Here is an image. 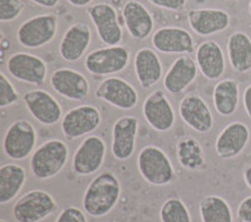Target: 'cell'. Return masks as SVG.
Instances as JSON below:
<instances>
[{
    "instance_id": "5bb4252c",
    "label": "cell",
    "mask_w": 251,
    "mask_h": 222,
    "mask_svg": "<svg viewBox=\"0 0 251 222\" xmlns=\"http://www.w3.org/2000/svg\"><path fill=\"white\" fill-rule=\"evenodd\" d=\"M138 125V118L132 116H125L114 122L112 129V154L116 160L126 161L131 158L136 148Z\"/></svg>"
},
{
    "instance_id": "8d00e7d4",
    "label": "cell",
    "mask_w": 251,
    "mask_h": 222,
    "mask_svg": "<svg viewBox=\"0 0 251 222\" xmlns=\"http://www.w3.org/2000/svg\"><path fill=\"white\" fill-rule=\"evenodd\" d=\"M243 102H244V107H245L246 114H248V117L251 120V84L246 87L245 92H244Z\"/></svg>"
},
{
    "instance_id": "d6986e66",
    "label": "cell",
    "mask_w": 251,
    "mask_h": 222,
    "mask_svg": "<svg viewBox=\"0 0 251 222\" xmlns=\"http://www.w3.org/2000/svg\"><path fill=\"white\" fill-rule=\"evenodd\" d=\"M51 88L58 94L71 100H84L89 94V83L80 72L60 68L50 77Z\"/></svg>"
},
{
    "instance_id": "3957f363",
    "label": "cell",
    "mask_w": 251,
    "mask_h": 222,
    "mask_svg": "<svg viewBox=\"0 0 251 222\" xmlns=\"http://www.w3.org/2000/svg\"><path fill=\"white\" fill-rule=\"evenodd\" d=\"M137 166L142 178L152 186H167L175 178L171 160L156 146H146L141 149Z\"/></svg>"
},
{
    "instance_id": "5b68a950",
    "label": "cell",
    "mask_w": 251,
    "mask_h": 222,
    "mask_svg": "<svg viewBox=\"0 0 251 222\" xmlns=\"http://www.w3.org/2000/svg\"><path fill=\"white\" fill-rule=\"evenodd\" d=\"M57 208L54 198L43 190H33L18 199L13 206V216L18 222H40Z\"/></svg>"
},
{
    "instance_id": "484cf974",
    "label": "cell",
    "mask_w": 251,
    "mask_h": 222,
    "mask_svg": "<svg viewBox=\"0 0 251 222\" xmlns=\"http://www.w3.org/2000/svg\"><path fill=\"white\" fill-rule=\"evenodd\" d=\"M227 54L237 73L251 71V38L244 31H235L227 39Z\"/></svg>"
},
{
    "instance_id": "d4e9b609",
    "label": "cell",
    "mask_w": 251,
    "mask_h": 222,
    "mask_svg": "<svg viewBox=\"0 0 251 222\" xmlns=\"http://www.w3.org/2000/svg\"><path fill=\"white\" fill-rule=\"evenodd\" d=\"M134 71L142 88H151L162 77V64L151 48H141L134 55Z\"/></svg>"
},
{
    "instance_id": "603a6c76",
    "label": "cell",
    "mask_w": 251,
    "mask_h": 222,
    "mask_svg": "<svg viewBox=\"0 0 251 222\" xmlns=\"http://www.w3.org/2000/svg\"><path fill=\"white\" fill-rule=\"evenodd\" d=\"M92 42L91 28L86 23H75L64 33L59 44V54L66 62H77L84 55Z\"/></svg>"
},
{
    "instance_id": "f1b7e54d",
    "label": "cell",
    "mask_w": 251,
    "mask_h": 222,
    "mask_svg": "<svg viewBox=\"0 0 251 222\" xmlns=\"http://www.w3.org/2000/svg\"><path fill=\"white\" fill-rule=\"evenodd\" d=\"M177 160L186 170L197 171L205 166L202 146L194 137H183L176 145Z\"/></svg>"
},
{
    "instance_id": "44dd1931",
    "label": "cell",
    "mask_w": 251,
    "mask_h": 222,
    "mask_svg": "<svg viewBox=\"0 0 251 222\" xmlns=\"http://www.w3.org/2000/svg\"><path fill=\"white\" fill-rule=\"evenodd\" d=\"M122 17L126 28L133 39L145 40L153 31V17L149 9L137 0H128L123 5Z\"/></svg>"
},
{
    "instance_id": "4fadbf2b",
    "label": "cell",
    "mask_w": 251,
    "mask_h": 222,
    "mask_svg": "<svg viewBox=\"0 0 251 222\" xmlns=\"http://www.w3.org/2000/svg\"><path fill=\"white\" fill-rule=\"evenodd\" d=\"M10 75L20 82L42 84L47 78V64L42 58L29 53H15L6 62Z\"/></svg>"
},
{
    "instance_id": "8992f818",
    "label": "cell",
    "mask_w": 251,
    "mask_h": 222,
    "mask_svg": "<svg viewBox=\"0 0 251 222\" xmlns=\"http://www.w3.org/2000/svg\"><path fill=\"white\" fill-rule=\"evenodd\" d=\"M129 51L122 46L106 47L91 51L84 60L87 71L97 77L120 73L128 66Z\"/></svg>"
},
{
    "instance_id": "7a4b0ae2",
    "label": "cell",
    "mask_w": 251,
    "mask_h": 222,
    "mask_svg": "<svg viewBox=\"0 0 251 222\" xmlns=\"http://www.w3.org/2000/svg\"><path fill=\"white\" fill-rule=\"evenodd\" d=\"M68 146L60 140H50L38 147L30 158L31 172L37 178L49 179L57 176L68 162Z\"/></svg>"
},
{
    "instance_id": "60d3db41",
    "label": "cell",
    "mask_w": 251,
    "mask_h": 222,
    "mask_svg": "<svg viewBox=\"0 0 251 222\" xmlns=\"http://www.w3.org/2000/svg\"><path fill=\"white\" fill-rule=\"evenodd\" d=\"M249 13H250V15H251V1L249 3Z\"/></svg>"
},
{
    "instance_id": "8fae6325",
    "label": "cell",
    "mask_w": 251,
    "mask_h": 222,
    "mask_svg": "<svg viewBox=\"0 0 251 222\" xmlns=\"http://www.w3.org/2000/svg\"><path fill=\"white\" fill-rule=\"evenodd\" d=\"M96 97L123 111L134 108L138 103V93L132 84L118 77H109L100 82L96 89Z\"/></svg>"
},
{
    "instance_id": "f546056e",
    "label": "cell",
    "mask_w": 251,
    "mask_h": 222,
    "mask_svg": "<svg viewBox=\"0 0 251 222\" xmlns=\"http://www.w3.org/2000/svg\"><path fill=\"white\" fill-rule=\"evenodd\" d=\"M200 216L202 222H234L227 201L216 195L203 197L200 202Z\"/></svg>"
},
{
    "instance_id": "4dcf8cb0",
    "label": "cell",
    "mask_w": 251,
    "mask_h": 222,
    "mask_svg": "<svg viewBox=\"0 0 251 222\" xmlns=\"http://www.w3.org/2000/svg\"><path fill=\"white\" fill-rule=\"evenodd\" d=\"M161 222H191L187 206L180 198H169L160 210Z\"/></svg>"
},
{
    "instance_id": "2e32d148",
    "label": "cell",
    "mask_w": 251,
    "mask_h": 222,
    "mask_svg": "<svg viewBox=\"0 0 251 222\" xmlns=\"http://www.w3.org/2000/svg\"><path fill=\"white\" fill-rule=\"evenodd\" d=\"M152 46L163 54H188L195 49L192 35L177 26H165L152 35Z\"/></svg>"
},
{
    "instance_id": "d6a6232c",
    "label": "cell",
    "mask_w": 251,
    "mask_h": 222,
    "mask_svg": "<svg viewBox=\"0 0 251 222\" xmlns=\"http://www.w3.org/2000/svg\"><path fill=\"white\" fill-rule=\"evenodd\" d=\"M19 99V94L12 84V82L6 78L4 73H0V108H6L9 105L14 104Z\"/></svg>"
},
{
    "instance_id": "7402d4cb",
    "label": "cell",
    "mask_w": 251,
    "mask_h": 222,
    "mask_svg": "<svg viewBox=\"0 0 251 222\" xmlns=\"http://www.w3.org/2000/svg\"><path fill=\"white\" fill-rule=\"evenodd\" d=\"M197 63L187 55L177 58L170 67L165 78L163 87L171 94H180L191 86L197 77Z\"/></svg>"
},
{
    "instance_id": "f35d334b",
    "label": "cell",
    "mask_w": 251,
    "mask_h": 222,
    "mask_svg": "<svg viewBox=\"0 0 251 222\" xmlns=\"http://www.w3.org/2000/svg\"><path fill=\"white\" fill-rule=\"evenodd\" d=\"M69 4L75 8H83V6H87L93 1V0H68Z\"/></svg>"
},
{
    "instance_id": "e575fe53",
    "label": "cell",
    "mask_w": 251,
    "mask_h": 222,
    "mask_svg": "<svg viewBox=\"0 0 251 222\" xmlns=\"http://www.w3.org/2000/svg\"><path fill=\"white\" fill-rule=\"evenodd\" d=\"M154 6L171 12H181L187 4V0H149Z\"/></svg>"
},
{
    "instance_id": "7bdbcfd3",
    "label": "cell",
    "mask_w": 251,
    "mask_h": 222,
    "mask_svg": "<svg viewBox=\"0 0 251 222\" xmlns=\"http://www.w3.org/2000/svg\"><path fill=\"white\" fill-rule=\"evenodd\" d=\"M0 222H6V221H4V220H0Z\"/></svg>"
},
{
    "instance_id": "52a82bcc",
    "label": "cell",
    "mask_w": 251,
    "mask_h": 222,
    "mask_svg": "<svg viewBox=\"0 0 251 222\" xmlns=\"http://www.w3.org/2000/svg\"><path fill=\"white\" fill-rule=\"evenodd\" d=\"M37 143V131L26 120H18L10 124L4 137V152L9 158L22 161L34 152Z\"/></svg>"
},
{
    "instance_id": "ffe728a7",
    "label": "cell",
    "mask_w": 251,
    "mask_h": 222,
    "mask_svg": "<svg viewBox=\"0 0 251 222\" xmlns=\"http://www.w3.org/2000/svg\"><path fill=\"white\" fill-rule=\"evenodd\" d=\"M249 140H250V131L245 123H230L217 137L215 145L217 156L224 160L235 158L245 149Z\"/></svg>"
},
{
    "instance_id": "83f0119b",
    "label": "cell",
    "mask_w": 251,
    "mask_h": 222,
    "mask_svg": "<svg viewBox=\"0 0 251 222\" xmlns=\"http://www.w3.org/2000/svg\"><path fill=\"white\" fill-rule=\"evenodd\" d=\"M239 84L235 79L220 80L214 88L215 109L224 117H228L236 112L239 105Z\"/></svg>"
},
{
    "instance_id": "ac0fdd59",
    "label": "cell",
    "mask_w": 251,
    "mask_h": 222,
    "mask_svg": "<svg viewBox=\"0 0 251 222\" xmlns=\"http://www.w3.org/2000/svg\"><path fill=\"white\" fill-rule=\"evenodd\" d=\"M180 117L186 124L199 133H207L214 127V117L207 103L197 94H188L181 100Z\"/></svg>"
},
{
    "instance_id": "1f68e13d",
    "label": "cell",
    "mask_w": 251,
    "mask_h": 222,
    "mask_svg": "<svg viewBox=\"0 0 251 222\" xmlns=\"http://www.w3.org/2000/svg\"><path fill=\"white\" fill-rule=\"evenodd\" d=\"M24 10L22 0H0V22L9 23L20 17Z\"/></svg>"
},
{
    "instance_id": "277c9868",
    "label": "cell",
    "mask_w": 251,
    "mask_h": 222,
    "mask_svg": "<svg viewBox=\"0 0 251 222\" xmlns=\"http://www.w3.org/2000/svg\"><path fill=\"white\" fill-rule=\"evenodd\" d=\"M58 18L53 14H42L25 20L18 28L17 39L20 46L37 49L50 43L57 35Z\"/></svg>"
},
{
    "instance_id": "74e56055",
    "label": "cell",
    "mask_w": 251,
    "mask_h": 222,
    "mask_svg": "<svg viewBox=\"0 0 251 222\" xmlns=\"http://www.w3.org/2000/svg\"><path fill=\"white\" fill-rule=\"evenodd\" d=\"M31 3L37 4L39 6H43V8H54L58 5L59 0H30Z\"/></svg>"
},
{
    "instance_id": "ba28073f",
    "label": "cell",
    "mask_w": 251,
    "mask_h": 222,
    "mask_svg": "<svg viewBox=\"0 0 251 222\" xmlns=\"http://www.w3.org/2000/svg\"><path fill=\"white\" fill-rule=\"evenodd\" d=\"M102 116L97 107L84 104L67 112L60 127L67 140H77L79 137L94 132L100 125Z\"/></svg>"
},
{
    "instance_id": "e0dca14e",
    "label": "cell",
    "mask_w": 251,
    "mask_h": 222,
    "mask_svg": "<svg viewBox=\"0 0 251 222\" xmlns=\"http://www.w3.org/2000/svg\"><path fill=\"white\" fill-rule=\"evenodd\" d=\"M192 31L201 37H208L226 30L231 23V17L223 9H192L187 14Z\"/></svg>"
},
{
    "instance_id": "836d02e7",
    "label": "cell",
    "mask_w": 251,
    "mask_h": 222,
    "mask_svg": "<svg viewBox=\"0 0 251 222\" xmlns=\"http://www.w3.org/2000/svg\"><path fill=\"white\" fill-rule=\"evenodd\" d=\"M55 222H87V217L78 207H67L60 212Z\"/></svg>"
},
{
    "instance_id": "30bf717a",
    "label": "cell",
    "mask_w": 251,
    "mask_h": 222,
    "mask_svg": "<svg viewBox=\"0 0 251 222\" xmlns=\"http://www.w3.org/2000/svg\"><path fill=\"white\" fill-rule=\"evenodd\" d=\"M106 157V143L98 136L83 141L73 156V171L79 176H91L100 170Z\"/></svg>"
},
{
    "instance_id": "b9f144b4",
    "label": "cell",
    "mask_w": 251,
    "mask_h": 222,
    "mask_svg": "<svg viewBox=\"0 0 251 222\" xmlns=\"http://www.w3.org/2000/svg\"><path fill=\"white\" fill-rule=\"evenodd\" d=\"M227 1H239V0H227Z\"/></svg>"
},
{
    "instance_id": "ab89813d",
    "label": "cell",
    "mask_w": 251,
    "mask_h": 222,
    "mask_svg": "<svg viewBox=\"0 0 251 222\" xmlns=\"http://www.w3.org/2000/svg\"><path fill=\"white\" fill-rule=\"evenodd\" d=\"M244 181H245L246 186L251 190V166L245 168V171H244Z\"/></svg>"
},
{
    "instance_id": "d590c367",
    "label": "cell",
    "mask_w": 251,
    "mask_h": 222,
    "mask_svg": "<svg viewBox=\"0 0 251 222\" xmlns=\"http://www.w3.org/2000/svg\"><path fill=\"white\" fill-rule=\"evenodd\" d=\"M237 219L241 222H251V196L244 198L237 207Z\"/></svg>"
},
{
    "instance_id": "6da1fadb",
    "label": "cell",
    "mask_w": 251,
    "mask_h": 222,
    "mask_svg": "<svg viewBox=\"0 0 251 222\" xmlns=\"http://www.w3.org/2000/svg\"><path fill=\"white\" fill-rule=\"evenodd\" d=\"M122 194L121 182L112 172L98 174L83 195V210L92 217L108 215L118 203Z\"/></svg>"
},
{
    "instance_id": "7c38bea8",
    "label": "cell",
    "mask_w": 251,
    "mask_h": 222,
    "mask_svg": "<svg viewBox=\"0 0 251 222\" xmlns=\"http://www.w3.org/2000/svg\"><path fill=\"white\" fill-rule=\"evenodd\" d=\"M143 116L157 132H167L175 124V111L165 92L154 91L143 102Z\"/></svg>"
},
{
    "instance_id": "9c48e42d",
    "label": "cell",
    "mask_w": 251,
    "mask_h": 222,
    "mask_svg": "<svg viewBox=\"0 0 251 222\" xmlns=\"http://www.w3.org/2000/svg\"><path fill=\"white\" fill-rule=\"evenodd\" d=\"M87 12L103 43L107 47L120 46L123 30L118 22L117 10L108 3H98L89 6Z\"/></svg>"
},
{
    "instance_id": "cb8c5ba5",
    "label": "cell",
    "mask_w": 251,
    "mask_h": 222,
    "mask_svg": "<svg viewBox=\"0 0 251 222\" xmlns=\"http://www.w3.org/2000/svg\"><path fill=\"white\" fill-rule=\"evenodd\" d=\"M196 63L203 77L217 80L225 72V55L221 47L214 40H206L196 50Z\"/></svg>"
},
{
    "instance_id": "9a60e30c",
    "label": "cell",
    "mask_w": 251,
    "mask_h": 222,
    "mask_svg": "<svg viewBox=\"0 0 251 222\" xmlns=\"http://www.w3.org/2000/svg\"><path fill=\"white\" fill-rule=\"evenodd\" d=\"M24 103L30 114L44 125H53L62 118V105L51 94L43 89H34L24 94Z\"/></svg>"
},
{
    "instance_id": "4316f807",
    "label": "cell",
    "mask_w": 251,
    "mask_h": 222,
    "mask_svg": "<svg viewBox=\"0 0 251 222\" xmlns=\"http://www.w3.org/2000/svg\"><path fill=\"white\" fill-rule=\"evenodd\" d=\"M26 181V172L22 166L6 163L0 167V203L5 205L18 196Z\"/></svg>"
}]
</instances>
